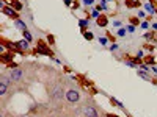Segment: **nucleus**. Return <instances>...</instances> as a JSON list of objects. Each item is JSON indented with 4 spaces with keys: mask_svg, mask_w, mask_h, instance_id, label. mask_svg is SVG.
<instances>
[{
    "mask_svg": "<svg viewBox=\"0 0 157 117\" xmlns=\"http://www.w3.org/2000/svg\"><path fill=\"white\" fill-rule=\"evenodd\" d=\"M31 55H33V56H36V55H44V56H49V58H55L54 50L50 48L49 42H46L44 39H38V41H36V47L31 50Z\"/></svg>",
    "mask_w": 157,
    "mask_h": 117,
    "instance_id": "nucleus-1",
    "label": "nucleus"
},
{
    "mask_svg": "<svg viewBox=\"0 0 157 117\" xmlns=\"http://www.w3.org/2000/svg\"><path fill=\"white\" fill-rule=\"evenodd\" d=\"M50 98H52L54 102H58V103H61L64 98H66V92H64V89L60 83L52 86V89H50Z\"/></svg>",
    "mask_w": 157,
    "mask_h": 117,
    "instance_id": "nucleus-2",
    "label": "nucleus"
},
{
    "mask_svg": "<svg viewBox=\"0 0 157 117\" xmlns=\"http://www.w3.org/2000/svg\"><path fill=\"white\" fill-rule=\"evenodd\" d=\"M82 112H83V116L85 117H99V111H98V108H96L94 105H83L80 108Z\"/></svg>",
    "mask_w": 157,
    "mask_h": 117,
    "instance_id": "nucleus-3",
    "label": "nucleus"
},
{
    "mask_svg": "<svg viewBox=\"0 0 157 117\" xmlns=\"http://www.w3.org/2000/svg\"><path fill=\"white\" fill-rule=\"evenodd\" d=\"M2 13L5 16H8L11 20H17V19H21V16H19V13H17L14 8H11L10 5H3L2 6Z\"/></svg>",
    "mask_w": 157,
    "mask_h": 117,
    "instance_id": "nucleus-4",
    "label": "nucleus"
},
{
    "mask_svg": "<svg viewBox=\"0 0 157 117\" xmlns=\"http://www.w3.org/2000/svg\"><path fill=\"white\" fill-rule=\"evenodd\" d=\"M24 74H25V70L22 69V67H16V69H13L10 72V78L13 80V83H19L22 78H24Z\"/></svg>",
    "mask_w": 157,
    "mask_h": 117,
    "instance_id": "nucleus-5",
    "label": "nucleus"
},
{
    "mask_svg": "<svg viewBox=\"0 0 157 117\" xmlns=\"http://www.w3.org/2000/svg\"><path fill=\"white\" fill-rule=\"evenodd\" d=\"M66 102L69 103H78L80 102V92L77 89H68L66 91Z\"/></svg>",
    "mask_w": 157,
    "mask_h": 117,
    "instance_id": "nucleus-6",
    "label": "nucleus"
},
{
    "mask_svg": "<svg viewBox=\"0 0 157 117\" xmlns=\"http://www.w3.org/2000/svg\"><path fill=\"white\" fill-rule=\"evenodd\" d=\"M2 62L3 64H8V62H11L13 61V58H14V52H10V50H5V48L2 47Z\"/></svg>",
    "mask_w": 157,
    "mask_h": 117,
    "instance_id": "nucleus-7",
    "label": "nucleus"
},
{
    "mask_svg": "<svg viewBox=\"0 0 157 117\" xmlns=\"http://www.w3.org/2000/svg\"><path fill=\"white\" fill-rule=\"evenodd\" d=\"M137 75L140 76V78H143L145 81H151L152 84H157V78H152V76L149 75V72H145V70L138 69V70H137Z\"/></svg>",
    "mask_w": 157,
    "mask_h": 117,
    "instance_id": "nucleus-8",
    "label": "nucleus"
},
{
    "mask_svg": "<svg viewBox=\"0 0 157 117\" xmlns=\"http://www.w3.org/2000/svg\"><path fill=\"white\" fill-rule=\"evenodd\" d=\"M156 6H157V3L154 2V0H148V2L145 3V5H143V8H145V11L148 13V14H154L156 13Z\"/></svg>",
    "mask_w": 157,
    "mask_h": 117,
    "instance_id": "nucleus-9",
    "label": "nucleus"
},
{
    "mask_svg": "<svg viewBox=\"0 0 157 117\" xmlns=\"http://www.w3.org/2000/svg\"><path fill=\"white\" fill-rule=\"evenodd\" d=\"M108 24V16L107 14H101L98 19H96V25L98 27H102V28H105Z\"/></svg>",
    "mask_w": 157,
    "mask_h": 117,
    "instance_id": "nucleus-10",
    "label": "nucleus"
},
{
    "mask_svg": "<svg viewBox=\"0 0 157 117\" xmlns=\"http://www.w3.org/2000/svg\"><path fill=\"white\" fill-rule=\"evenodd\" d=\"M143 62L145 64H148V66H157V62H156V58H154V55H151V53H148V55H145L143 56Z\"/></svg>",
    "mask_w": 157,
    "mask_h": 117,
    "instance_id": "nucleus-11",
    "label": "nucleus"
},
{
    "mask_svg": "<svg viewBox=\"0 0 157 117\" xmlns=\"http://www.w3.org/2000/svg\"><path fill=\"white\" fill-rule=\"evenodd\" d=\"M6 5H10L11 8H14L17 13L24 10V5H22V2H19V0H11V2H8V3H6Z\"/></svg>",
    "mask_w": 157,
    "mask_h": 117,
    "instance_id": "nucleus-12",
    "label": "nucleus"
},
{
    "mask_svg": "<svg viewBox=\"0 0 157 117\" xmlns=\"http://www.w3.org/2000/svg\"><path fill=\"white\" fill-rule=\"evenodd\" d=\"M78 27H80V33L83 34L85 31H88L86 28H88V25H90V20H86V19H78Z\"/></svg>",
    "mask_w": 157,
    "mask_h": 117,
    "instance_id": "nucleus-13",
    "label": "nucleus"
},
{
    "mask_svg": "<svg viewBox=\"0 0 157 117\" xmlns=\"http://www.w3.org/2000/svg\"><path fill=\"white\" fill-rule=\"evenodd\" d=\"M17 47H21L22 50H25V52H29V48H30V42L27 41V39H21V41H17Z\"/></svg>",
    "mask_w": 157,
    "mask_h": 117,
    "instance_id": "nucleus-14",
    "label": "nucleus"
},
{
    "mask_svg": "<svg viewBox=\"0 0 157 117\" xmlns=\"http://www.w3.org/2000/svg\"><path fill=\"white\" fill-rule=\"evenodd\" d=\"M143 38H145L146 41H156V39H157V33H156V31H146V33L143 34Z\"/></svg>",
    "mask_w": 157,
    "mask_h": 117,
    "instance_id": "nucleus-15",
    "label": "nucleus"
},
{
    "mask_svg": "<svg viewBox=\"0 0 157 117\" xmlns=\"http://www.w3.org/2000/svg\"><path fill=\"white\" fill-rule=\"evenodd\" d=\"M14 24H16V27H17L19 30H22V31L27 30V24H25V22L22 20V19H17V20H14Z\"/></svg>",
    "mask_w": 157,
    "mask_h": 117,
    "instance_id": "nucleus-16",
    "label": "nucleus"
},
{
    "mask_svg": "<svg viewBox=\"0 0 157 117\" xmlns=\"http://www.w3.org/2000/svg\"><path fill=\"white\" fill-rule=\"evenodd\" d=\"M129 24L138 27V25L141 24V22H140V17H138V16H131V17H129Z\"/></svg>",
    "mask_w": 157,
    "mask_h": 117,
    "instance_id": "nucleus-17",
    "label": "nucleus"
},
{
    "mask_svg": "<svg viewBox=\"0 0 157 117\" xmlns=\"http://www.w3.org/2000/svg\"><path fill=\"white\" fill-rule=\"evenodd\" d=\"M108 100H110V103H112V105H115V106H118V108H121V109H124V105H123L121 102H118L115 97H108Z\"/></svg>",
    "mask_w": 157,
    "mask_h": 117,
    "instance_id": "nucleus-18",
    "label": "nucleus"
},
{
    "mask_svg": "<svg viewBox=\"0 0 157 117\" xmlns=\"http://www.w3.org/2000/svg\"><path fill=\"white\" fill-rule=\"evenodd\" d=\"M22 36H24V39H27L29 42L33 41V36H31V33H30L29 30H24V31H22Z\"/></svg>",
    "mask_w": 157,
    "mask_h": 117,
    "instance_id": "nucleus-19",
    "label": "nucleus"
},
{
    "mask_svg": "<svg viewBox=\"0 0 157 117\" xmlns=\"http://www.w3.org/2000/svg\"><path fill=\"white\" fill-rule=\"evenodd\" d=\"M47 42H49V46H50V47H54V46H55V38H54V34L47 33Z\"/></svg>",
    "mask_w": 157,
    "mask_h": 117,
    "instance_id": "nucleus-20",
    "label": "nucleus"
},
{
    "mask_svg": "<svg viewBox=\"0 0 157 117\" xmlns=\"http://www.w3.org/2000/svg\"><path fill=\"white\" fill-rule=\"evenodd\" d=\"M141 47H143V48H145V50H146V52H149V53H151L152 50H154V46H152V44H149V42L143 44V46H141Z\"/></svg>",
    "mask_w": 157,
    "mask_h": 117,
    "instance_id": "nucleus-21",
    "label": "nucleus"
},
{
    "mask_svg": "<svg viewBox=\"0 0 157 117\" xmlns=\"http://www.w3.org/2000/svg\"><path fill=\"white\" fill-rule=\"evenodd\" d=\"M116 34H118V38H124V36L127 34V30L124 28V27H121V28L118 30V33H116Z\"/></svg>",
    "mask_w": 157,
    "mask_h": 117,
    "instance_id": "nucleus-22",
    "label": "nucleus"
},
{
    "mask_svg": "<svg viewBox=\"0 0 157 117\" xmlns=\"http://www.w3.org/2000/svg\"><path fill=\"white\" fill-rule=\"evenodd\" d=\"M83 38L86 39V41H93L94 36H93V33H91V31H85V33H83Z\"/></svg>",
    "mask_w": 157,
    "mask_h": 117,
    "instance_id": "nucleus-23",
    "label": "nucleus"
},
{
    "mask_svg": "<svg viewBox=\"0 0 157 117\" xmlns=\"http://www.w3.org/2000/svg\"><path fill=\"white\" fill-rule=\"evenodd\" d=\"M101 16V13H99V10L98 8H94L93 11H91V19H98V17Z\"/></svg>",
    "mask_w": 157,
    "mask_h": 117,
    "instance_id": "nucleus-24",
    "label": "nucleus"
},
{
    "mask_svg": "<svg viewBox=\"0 0 157 117\" xmlns=\"http://www.w3.org/2000/svg\"><path fill=\"white\" fill-rule=\"evenodd\" d=\"M6 91H8V86H6V84H3V83H0V94H2V95H5Z\"/></svg>",
    "mask_w": 157,
    "mask_h": 117,
    "instance_id": "nucleus-25",
    "label": "nucleus"
},
{
    "mask_svg": "<svg viewBox=\"0 0 157 117\" xmlns=\"http://www.w3.org/2000/svg\"><path fill=\"white\" fill-rule=\"evenodd\" d=\"M127 8H135V0H126V3H124Z\"/></svg>",
    "mask_w": 157,
    "mask_h": 117,
    "instance_id": "nucleus-26",
    "label": "nucleus"
},
{
    "mask_svg": "<svg viewBox=\"0 0 157 117\" xmlns=\"http://www.w3.org/2000/svg\"><path fill=\"white\" fill-rule=\"evenodd\" d=\"M105 34H107V39H108V41L112 42V44H113L115 41H116V38H115L113 34H110V31H105Z\"/></svg>",
    "mask_w": 157,
    "mask_h": 117,
    "instance_id": "nucleus-27",
    "label": "nucleus"
},
{
    "mask_svg": "<svg viewBox=\"0 0 157 117\" xmlns=\"http://www.w3.org/2000/svg\"><path fill=\"white\" fill-rule=\"evenodd\" d=\"M6 67H8V69H16V67H19V64H17V62H14V61H11V62H8V64H6Z\"/></svg>",
    "mask_w": 157,
    "mask_h": 117,
    "instance_id": "nucleus-28",
    "label": "nucleus"
},
{
    "mask_svg": "<svg viewBox=\"0 0 157 117\" xmlns=\"http://www.w3.org/2000/svg\"><path fill=\"white\" fill-rule=\"evenodd\" d=\"M135 28H137V27H135V25H132V24H129V25L126 27V30L129 31V33H135Z\"/></svg>",
    "mask_w": 157,
    "mask_h": 117,
    "instance_id": "nucleus-29",
    "label": "nucleus"
},
{
    "mask_svg": "<svg viewBox=\"0 0 157 117\" xmlns=\"http://www.w3.org/2000/svg\"><path fill=\"white\" fill-rule=\"evenodd\" d=\"M140 27H141L143 30H148V28H149V22H148V20H143L141 24H140Z\"/></svg>",
    "mask_w": 157,
    "mask_h": 117,
    "instance_id": "nucleus-30",
    "label": "nucleus"
},
{
    "mask_svg": "<svg viewBox=\"0 0 157 117\" xmlns=\"http://www.w3.org/2000/svg\"><path fill=\"white\" fill-rule=\"evenodd\" d=\"M99 5L102 6V10H108V5H107V0H101Z\"/></svg>",
    "mask_w": 157,
    "mask_h": 117,
    "instance_id": "nucleus-31",
    "label": "nucleus"
},
{
    "mask_svg": "<svg viewBox=\"0 0 157 117\" xmlns=\"http://www.w3.org/2000/svg\"><path fill=\"white\" fill-rule=\"evenodd\" d=\"M108 50H110V52H115V50H118V44H116V42H113L112 46L108 47Z\"/></svg>",
    "mask_w": 157,
    "mask_h": 117,
    "instance_id": "nucleus-32",
    "label": "nucleus"
},
{
    "mask_svg": "<svg viewBox=\"0 0 157 117\" xmlns=\"http://www.w3.org/2000/svg\"><path fill=\"white\" fill-rule=\"evenodd\" d=\"M78 6H80V2H78V0H74V3H72V10H78Z\"/></svg>",
    "mask_w": 157,
    "mask_h": 117,
    "instance_id": "nucleus-33",
    "label": "nucleus"
},
{
    "mask_svg": "<svg viewBox=\"0 0 157 117\" xmlns=\"http://www.w3.org/2000/svg\"><path fill=\"white\" fill-rule=\"evenodd\" d=\"M82 3H83L85 6H88V5H93V0H82Z\"/></svg>",
    "mask_w": 157,
    "mask_h": 117,
    "instance_id": "nucleus-34",
    "label": "nucleus"
},
{
    "mask_svg": "<svg viewBox=\"0 0 157 117\" xmlns=\"http://www.w3.org/2000/svg\"><path fill=\"white\" fill-rule=\"evenodd\" d=\"M99 42L102 44V46H105V44L108 42V39H107V38H99Z\"/></svg>",
    "mask_w": 157,
    "mask_h": 117,
    "instance_id": "nucleus-35",
    "label": "nucleus"
},
{
    "mask_svg": "<svg viewBox=\"0 0 157 117\" xmlns=\"http://www.w3.org/2000/svg\"><path fill=\"white\" fill-rule=\"evenodd\" d=\"M72 3H74V0H64V5L66 6H72Z\"/></svg>",
    "mask_w": 157,
    "mask_h": 117,
    "instance_id": "nucleus-36",
    "label": "nucleus"
},
{
    "mask_svg": "<svg viewBox=\"0 0 157 117\" xmlns=\"http://www.w3.org/2000/svg\"><path fill=\"white\" fill-rule=\"evenodd\" d=\"M145 16H146V13L143 11V10H141V11H138V17H140V19H143Z\"/></svg>",
    "mask_w": 157,
    "mask_h": 117,
    "instance_id": "nucleus-37",
    "label": "nucleus"
},
{
    "mask_svg": "<svg viewBox=\"0 0 157 117\" xmlns=\"http://www.w3.org/2000/svg\"><path fill=\"white\" fill-rule=\"evenodd\" d=\"M113 25H115V27H118V28H121V22H119V20H115V22H113Z\"/></svg>",
    "mask_w": 157,
    "mask_h": 117,
    "instance_id": "nucleus-38",
    "label": "nucleus"
},
{
    "mask_svg": "<svg viewBox=\"0 0 157 117\" xmlns=\"http://www.w3.org/2000/svg\"><path fill=\"white\" fill-rule=\"evenodd\" d=\"M141 6V2L140 0H135V8H140Z\"/></svg>",
    "mask_w": 157,
    "mask_h": 117,
    "instance_id": "nucleus-39",
    "label": "nucleus"
},
{
    "mask_svg": "<svg viewBox=\"0 0 157 117\" xmlns=\"http://www.w3.org/2000/svg\"><path fill=\"white\" fill-rule=\"evenodd\" d=\"M63 70H64V72H66V74H69V72H71V69H69V67H68V66H64V67H63Z\"/></svg>",
    "mask_w": 157,
    "mask_h": 117,
    "instance_id": "nucleus-40",
    "label": "nucleus"
},
{
    "mask_svg": "<svg viewBox=\"0 0 157 117\" xmlns=\"http://www.w3.org/2000/svg\"><path fill=\"white\" fill-rule=\"evenodd\" d=\"M137 56H138V58H143V56H145V55H143V52L140 50V52H138V53H137Z\"/></svg>",
    "mask_w": 157,
    "mask_h": 117,
    "instance_id": "nucleus-41",
    "label": "nucleus"
},
{
    "mask_svg": "<svg viewBox=\"0 0 157 117\" xmlns=\"http://www.w3.org/2000/svg\"><path fill=\"white\" fill-rule=\"evenodd\" d=\"M152 72H154V74L157 75V66H152Z\"/></svg>",
    "mask_w": 157,
    "mask_h": 117,
    "instance_id": "nucleus-42",
    "label": "nucleus"
},
{
    "mask_svg": "<svg viewBox=\"0 0 157 117\" xmlns=\"http://www.w3.org/2000/svg\"><path fill=\"white\" fill-rule=\"evenodd\" d=\"M105 117H119V116H116V114H107Z\"/></svg>",
    "mask_w": 157,
    "mask_h": 117,
    "instance_id": "nucleus-43",
    "label": "nucleus"
},
{
    "mask_svg": "<svg viewBox=\"0 0 157 117\" xmlns=\"http://www.w3.org/2000/svg\"><path fill=\"white\" fill-rule=\"evenodd\" d=\"M152 28H154V30L157 31V22H154V24H152Z\"/></svg>",
    "mask_w": 157,
    "mask_h": 117,
    "instance_id": "nucleus-44",
    "label": "nucleus"
},
{
    "mask_svg": "<svg viewBox=\"0 0 157 117\" xmlns=\"http://www.w3.org/2000/svg\"><path fill=\"white\" fill-rule=\"evenodd\" d=\"M154 14H156V16H157V6H156V13H154Z\"/></svg>",
    "mask_w": 157,
    "mask_h": 117,
    "instance_id": "nucleus-45",
    "label": "nucleus"
},
{
    "mask_svg": "<svg viewBox=\"0 0 157 117\" xmlns=\"http://www.w3.org/2000/svg\"><path fill=\"white\" fill-rule=\"evenodd\" d=\"M107 2H115V0H107Z\"/></svg>",
    "mask_w": 157,
    "mask_h": 117,
    "instance_id": "nucleus-46",
    "label": "nucleus"
},
{
    "mask_svg": "<svg viewBox=\"0 0 157 117\" xmlns=\"http://www.w3.org/2000/svg\"><path fill=\"white\" fill-rule=\"evenodd\" d=\"M154 2H156V3H157V0H154Z\"/></svg>",
    "mask_w": 157,
    "mask_h": 117,
    "instance_id": "nucleus-47",
    "label": "nucleus"
}]
</instances>
